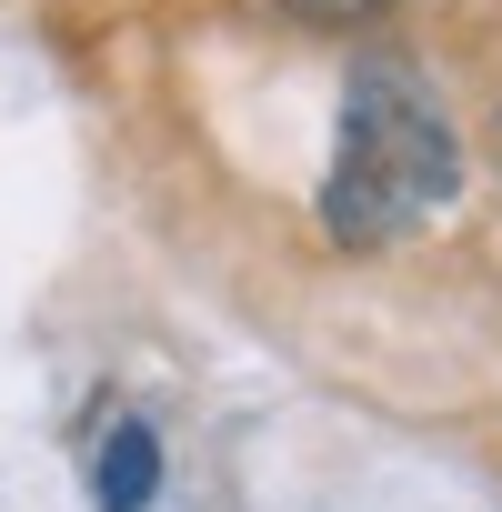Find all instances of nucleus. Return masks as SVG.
Returning a JSON list of instances; mask_svg holds the SVG:
<instances>
[{
  "label": "nucleus",
  "mask_w": 502,
  "mask_h": 512,
  "mask_svg": "<svg viewBox=\"0 0 502 512\" xmlns=\"http://www.w3.org/2000/svg\"><path fill=\"white\" fill-rule=\"evenodd\" d=\"M492 171H502V111H492Z\"/></svg>",
  "instance_id": "obj_4"
},
{
  "label": "nucleus",
  "mask_w": 502,
  "mask_h": 512,
  "mask_svg": "<svg viewBox=\"0 0 502 512\" xmlns=\"http://www.w3.org/2000/svg\"><path fill=\"white\" fill-rule=\"evenodd\" d=\"M292 11H312V21H372L382 0H292Z\"/></svg>",
  "instance_id": "obj_3"
},
{
  "label": "nucleus",
  "mask_w": 502,
  "mask_h": 512,
  "mask_svg": "<svg viewBox=\"0 0 502 512\" xmlns=\"http://www.w3.org/2000/svg\"><path fill=\"white\" fill-rule=\"evenodd\" d=\"M452 191H462L452 111L432 101V81L412 61L362 51L352 91H342V151H332V181H322V231L342 251H382V241L442 221Z\"/></svg>",
  "instance_id": "obj_1"
},
{
  "label": "nucleus",
  "mask_w": 502,
  "mask_h": 512,
  "mask_svg": "<svg viewBox=\"0 0 502 512\" xmlns=\"http://www.w3.org/2000/svg\"><path fill=\"white\" fill-rule=\"evenodd\" d=\"M151 482H161V442H151L141 422H111L101 452H91V492H101V512H141Z\"/></svg>",
  "instance_id": "obj_2"
}]
</instances>
